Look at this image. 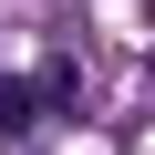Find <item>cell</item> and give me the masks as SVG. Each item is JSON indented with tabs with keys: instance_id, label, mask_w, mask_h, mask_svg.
Listing matches in <instances>:
<instances>
[{
	"instance_id": "6da1fadb",
	"label": "cell",
	"mask_w": 155,
	"mask_h": 155,
	"mask_svg": "<svg viewBox=\"0 0 155 155\" xmlns=\"http://www.w3.org/2000/svg\"><path fill=\"white\" fill-rule=\"evenodd\" d=\"M11 124H31V83H0V134Z\"/></svg>"
},
{
	"instance_id": "7a4b0ae2",
	"label": "cell",
	"mask_w": 155,
	"mask_h": 155,
	"mask_svg": "<svg viewBox=\"0 0 155 155\" xmlns=\"http://www.w3.org/2000/svg\"><path fill=\"white\" fill-rule=\"evenodd\" d=\"M145 21H155V0H145Z\"/></svg>"
}]
</instances>
